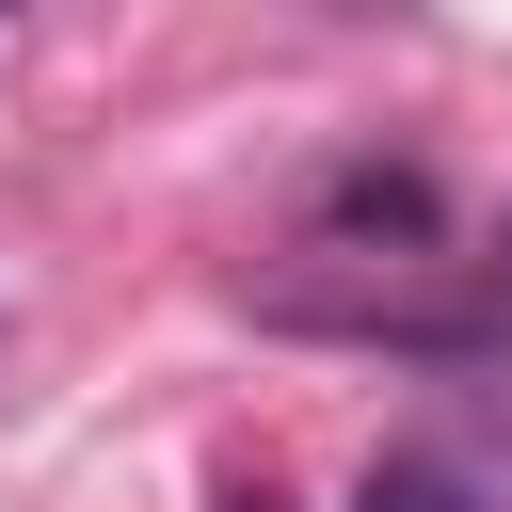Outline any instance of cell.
<instances>
[{"label":"cell","instance_id":"1","mask_svg":"<svg viewBox=\"0 0 512 512\" xmlns=\"http://www.w3.org/2000/svg\"><path fill=\"white\" fill-rule=\"evenodd\" d=\"M320 224H336V240H432L448 208H432V176H416V160H368V176H336V192H320Z\"/></svg>","mask_w":512,"mask_h":512},{"label":"cell","instance_id":"2","mask_svg":"<svg viewBox=\"0 0 512 512\" xmlns=\"http://www.w3.org/2000/svg\"><path fill=\"white\" fill-rule=\"evenodd\" d=\"M352 512H480V496H464L448 464H368V496H352Z\"/></svg>","mask_w":512,"mask_h":512}]
</instances>
